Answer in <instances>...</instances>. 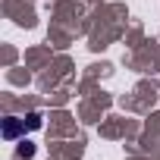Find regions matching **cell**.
<instances>
[{"label":"cell","instance_id":"cell-3","mask_svg":"<svg viewBox=\"0 0 160 160\" xmlns=\"http://www.w3.org/2000/svg\"><path fill=\"white\" fill-rule=\"evenodd\" d=\"M16 154H19V157H32V154H35V148L25 141V144H19V151H16Z\"/></svg>","mask_w":160,"mask_h":160},{"label":"cell","instance_id":"cell-1","mask_svg":"<svg viewBox=\"0 0 160 160\" xmlns=\"http://www.w3.org/2000/svg\"><path fill=\"white\" fill-rule=\"evenodd\" d=\"M25 129H28V126H25V119H19V116H7V119H3V138H7V141H16Z\"/></svg>","mask_w":160,"mask_h":160},{"label":"cell","instance_id":"cell-2","mask_svg":"<svg viewBox=\"0 0 160 160\" xmlns=\"http://www.w3.org/2000/svg\"><path fill=\"white\" fill-rule=\"evenodd\" d=\"M25 126L28 129H41V113H28L25 116Z\"/></svg>","mask_w":160,"mask_h":160}]
</instances>
